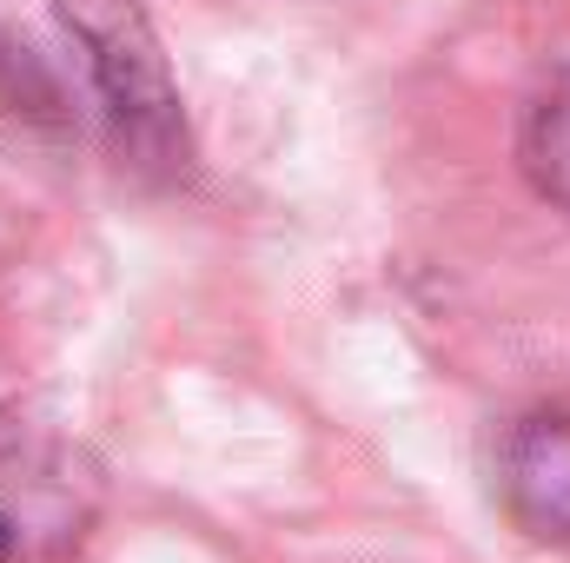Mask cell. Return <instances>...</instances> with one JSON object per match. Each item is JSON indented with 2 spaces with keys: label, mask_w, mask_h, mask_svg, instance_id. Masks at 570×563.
Wrapping results in <instances>:
<instances>
[{
  "label": "cell",
  "mask_w": 570,
  "mask_h": 563,
  "mask_svg": "<svg viewBox=\"0 0 570 563\" xmlns=\"http://www.w3.org/2000/svg\"><path fill=\"white\" fill-rule=\"evenodd\" d=\"M53 13L73 33V47L87 53V73H94L107 140L120 152V166H134L153 186L186 179L193 134H186L179 87H173V67L159 53L146 7L140 0H53Z\"/></svg>",
  "instance_id": "6da1fadb"
},
{
  "label": "cell",
  "mask_w": 570,
  "mask_h": 563,
  "mask_svg": "<svg viewBox=\"0 0 570 563\" xmlns=\"http://www.w3.org/2000/svg\"><path fill=\"white\" fill-rule=\"evenodd\" d=\"M100 504V464L67 431L0 405V563H60L87 551Z\"/></svg>",
  "instance_id": "7a4b0ae2"
},
{
  "label": "cell",
  "mask_w": 570,
  "mask_h": 563,
  "mask_svg": "<svg viewBox=\"0 0 570 563\" xmlns=\"http://www.w3.org/2000/svg\"><path fill=\"white\" fill-rule=\"evenodd\" d=\"M491 491L531 544L570 551V412L538 405L504 424L491 444Z\"/></svg>",
  "instance_id": "3957f363"
},
{
  "label": "cell",
  "mask_w": 570,
  "mask_h": 563,
  "mask_svg": "<svg viewBox=\"0 0 570 563\" xmlns=\"http://www.w3.org/2000/svg\"><path fill=\"white\" fill-rule=\"evenodd\" d=\"M518 166L538 199L570 213V67L544 73L518 113Z\"/></svg>",
  "instance_id": "277c9868"
},
{
  "label": "cell",
  "mask_w": 570,
  "mask_h": 563,
  "mask_svg": "<svg viewBox=\"0 0 570 563\" xmlns=\"http://www.w3.org/2000/svg\"><path fill=\"white\" fill-rule=\"evenodd\" d=\"M0 113L33 120V127H67V87H60V73L20 33H7V27H0Z\"/></svg>",
  "instance_id": "5b68a950"
}]
</instances>
